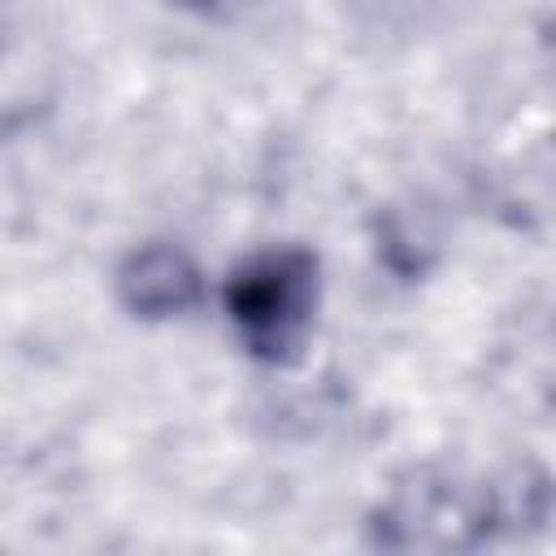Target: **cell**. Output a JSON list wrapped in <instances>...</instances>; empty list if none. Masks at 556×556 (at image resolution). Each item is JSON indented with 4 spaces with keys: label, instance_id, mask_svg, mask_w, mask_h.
I'll return each mask as SVG.
<instances>
[{
    "label": "cell",
    "instance_id": "6da1fadb",
    "mask_svg": "<svg viewBox=\"0 0 556 556\" xmlns=\"http://www.w3.org/2000/svg\"><path fill=\"white\" fill-rule=\"evenodd\" d=\"M552 508V486L530 469H508L500 478L478 482L465 491L460 482H426L400 486L382 508L378 539L391 547H460L478 543L491 530H521L526 521L539 526Z\"/></svg>",
    "mask_w": 556,
    "mask_h": 556
},
{
    "label": "cell",
    "instance_id": "7a4b0ae2",
    "mask_svg": "<svg viewBox=\"0 0 556 556\" xmlns=\"http://www.w3.org/2000/svg\"><path fill=\"white\" fill-rule=\"evenodd\" d=\"M321 300V269L308 248H261L222 282V308L248 356L287 365L304 352Z\"/></svg>",
    "mask_w": 556,
    "mask_h": 556
},
{
    "label": "cell",
    "instance_id": "3957f363",
    "mask_svg": "<svg viewBox=\"0 0 556 556\" xmlns=\"http://www.w3.org/2000/svg\"><path fill=\"white\" fill-rule=\"evenodd\" d=\"M117 300L148 321L178 317L200 300V269L174 243H143L117 269Z\"/></svg>",
    "mask_w": 556,
    "mask_h": 556
}]
</instances>
